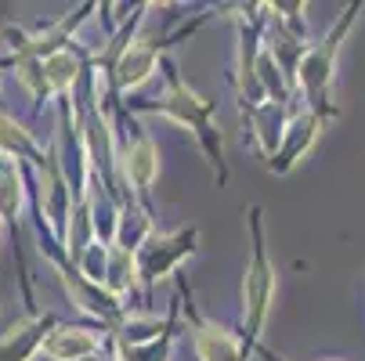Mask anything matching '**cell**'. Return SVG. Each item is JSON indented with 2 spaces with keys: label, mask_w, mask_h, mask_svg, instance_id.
<instances>
[{
  "label": "cell",
  "mask_w": 365,
  "mask_h": 361,
  "mask_svg": "<svg viewBox=\"0 0 365 361\" xmlns=\"http://www.w3.org/2000/svg\"><path fill=\"white\" fill-rule=\"evenodd\" d=\"M199 253V228L185 224L178 231H152L145 239V246L134 253V268H138V282H141V303H152V289L163 278H170L178 271V264L185 256Z\"/></svg>",
  "instance_id": "4"
},
{
  "label": "cell",
  "mask_w": 365,
  "mask_h": 361,
  "mask_svg": "<svg viewBox=\"0 0 365 361\" xmlns=\"http://www.w3.org/2000/svg\"><path fill=\"white\" fill-rule=\"evenodd\" d=\"M178 296H181V315L188 318V333H192V347H195L199 361H250L242 340L232 329L202 318L195 311V300H192V289L185 286V278H178Z\"/></svg>",
  "instance_id": "6"
},
{
  "label": "cell",
  "mask_w": 365,
  "mask_h": 361,
  "mask_svg": "<svg viewBox=\"0 0 365 361\" xmlns=\"http://www.w3.org/2000/svg\"><path fill=\"white\" fill-rule=\"evenodd\" d=\"M246 224H250V264H246V275H242V347H246V354H253L260 336H264L279 278H275V264L268 256L264 210L250 206Z\"/></svg>",
  "instance_id": "3"
},
{
  "label": "cell",
  "mask_w": 365,
  "mask_h": 361,
  "mask_svg": "<svg viewBox=\"0 0 365 361\" xmlns=\"http://www.w3.org/2000/svg\"><path fill=\"white\" fill-rule=\"evenodd\" d=\"M83 361H116V354L109 357V354H91V357H83Z\"/></svg>",
  "instance_id": "14"
},
{
  "label": "cell",
  "mask_w": 365,
  "mask_h": 361,
  "mask_svg": "<svg viewBox=\"0 0 365 361\" xmlns=\"http://www.w3.org/2000/svg\"><path fill=\"white\" fill-rule=\"evenodd\" d=\"M26 174L15 159L0 156V224L4 231L19 235V217H22V206H26Z\"/></svg>",
  "instance_id": "10"
},
{
  "label": "cell",
  "mask_w": 365,
  "mask_h": 361,
  "mask_svg": "<svg viewBox=\"0 0 365 361\" xmlns=\"http://www.w3.org/2000/svg\"><path fill=\"white\" fill-rule=\"evenodd\" d=\"M170 315H167V329L160 340H152L145 347H120L116 343V361H167L170 350H174V340H178V318H181V296L170 300Z\"/></svg>",
  "instance_id": "12"
},
{
  "label": "cell",
  "mask_w": 365,
  "mask_h": 361,
  "mask_svg": "<svg viewBox=\"0 0 365 361\" xmlns=\"http://www.w3.org/2000/svg\"><path fill=\"white\" fill-rule=\"evenodd\" d=\"M319 134H322V120L315 116V113H307V109H300L297 105V113L289 116V123H286V130H282V141H279V148H275V156L268 159V170L272 174H289L307 152H311V145L319 141Z\"/></svg>",
  "instance_id": "7"
},
{
  "label": "cell",
  "mask_w": 365,
  "mask_h": 361,
  "mask_svg": "<svg viewBox=\"0 0 365 361\" xmlns=\"http://www.w3.org/2000/svg\"><path fill=\"white\" fill-rule=\"evenodd\" d=\"M257 354H260V357H264V361H286V357H279L275 350H268L264 343H257ZM322 361H344V357H322Z\"/></svg>",
  "instance_id": "13"
},
{
  "label": "cell",
  "mask_w": 365,
  "mask_h": 361,
  "mask_svg": "<svg viewBox=\"0 0 365 361\" xmlns=\"http://www.w3.org/2000/svg\"><path fill=\"white\" fill-rule=\"evenodd\" d=\"M101 343H106L101 329L58 322L55 329L47 333L40 354H43L47 361H83V357H91V354H101Z\"/></svg>",
  "instance_id": "9"
},
{
  "label": "cell",
  "mask_w": 365,
  "mask_h": 361,
  "mask_svg": "<svg viewBox=\"0 0 365 361\" xmlns=\"http://www.w3.org/2000/svg\"><path fill=\"white\" fill-rule=\"evenodd\" d=\"M361 8H365V4H358V0H354V4H347L344 15L336 19V26L326 33V40L311 43L304 55H300V62H297V73H293V98L300 94V98H304V105H300V109L315 113L322 123L340 116V109L333 105L336 58H340V47H344V40H347L354 19L361 15Z\"/></svg>",
  "instance_id": "2"
},
{
  "label": "cell",
  "mask_w": 365,
  "mask_h": 361,
  "mask_svg": "<svg viewBox=\"0 0 365 361\" xmlns=\"http://www.w3.org/2000/svg\"><path fill=\"white\" fill-rule=\"evenodd\" d=\"M163 69V80H167V90L152 101H127V113H152V116H167L181 127L192 130V137L199 141L202 156L210 159L214 174H217V184L228 181V163H225V137H221V127L214 123V113H217V101L210 98H199L185 80H181V69L174 58H163L160 62Z\"/></svg>",
  "instance_id": "1"
},
{
  "label": "cell",
  "mask_w": 365,
  "mask_h": 361,
  "mask_svg": "<svg viewBox=\"0 0 365 361\" xmlns=\"http://www.w3.org/2000/svg\"><path fill=\"white\" fill-rule=\"evenodd\" d=\"M116 148H120V181L123 192L141 202L145 210L148 206V192L160 177V145H155L134 120H130V134H116Z\"/></svg>",
  "instance_id": "5"
},
{
  "label": "cell",
  "mask_w": 365,
  "mask_h": 361,
  "mask_svg": "<svg viewBox=\"0 0 365 361\" xmlns=\"http://www.w3.org/2000/svg\"><path fill=\"white\" fill-rule=\"evenodd\" d=\"M0 156H8L15 163L26 159V163L40 167L47 159V152H43V145H36V137L22 123H15V116L0 113Z\"/></svg>",
  "instance_id": "11"
},
{
  "label": "cell",
  "mask_w": 365,
  "mask_h": 361,
  "mask_svg": "<svg viewBox=\"0 0 365 361\" xmlns=\"http://www.w3.org/2000/svg\"><path fill=\"white\" fill-rule=\"evenodd\" d=\"M58 325L55 315L47 311H36V315H26L19 322H11L4 333H0V361H33L40 357V347L47 340V333Z\"/></svg>",
  "instance_id": "8"
}]
</instances>
